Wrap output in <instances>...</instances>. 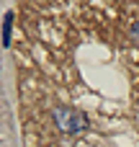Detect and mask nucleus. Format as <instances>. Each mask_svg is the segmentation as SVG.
I'll use <instances>...</instances> for the list:
<instances>
[{
    "mask_svg": "<svg viewBox=\"0 0 139 147\" xmlns=\"http://www.w3.org/2000/svg\"><path fill=\"white\" fill-rule=\"evenodd\" d=\"M54 121H57V127H59L62 132H67V134L83 132V129L88 127L85 114L77 111V109H70V106H59V109H54Z\"/></svg>",
    "mask_w": 139,
    "mask_h": 147,
    "instance_id": "f257e3e1",
    "label": "nucleus"
},
{
    "mask_svg": "<svg viewBox=\"0 0 139 147\" xmlns=\"http://www.w3.org/2000/svg\"><path fill=\"white\" fill-rule=\"evenodd\" d=\"M132 36H134V41H137V44H139V23H137V26H134V28H132Z\"/></svg>",
    "mask_w": 139,
    "mask_h": 147,
    "instance_id": "f03ea898",
    "label": "nucleus"
}]
</instances>
